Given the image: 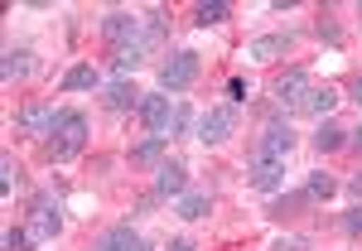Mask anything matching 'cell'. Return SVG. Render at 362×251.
Segmentation results:
<instances>
[{
  "instance_id": "16",
  "label": "cell",
  "mask_w": 362,
  "mask_h": 251,
  "mask_svg": "<svg viewBox=\"0 0 362 251\" xmlns=\"http://www.w3.org/2000/svg\"><path fill=\"white\" fill-rule=\"evenodd\" d=\"M334 107H338V92H334V87H309V92H305V102H300L295 112L319 116V121H324V116H334Z\"/></svg>"
},
{
  "instance_id": "8",
  "label": "cell",
  "mask_w": 362,
  "mask_h": 251,
  "mask_svg": "<svg viewBox=\"0 0 362 251\" xmlns=\"http://www.w3.org/2000/svg\"><path fill=\"white\" fill-rule=\"evenodd\" d=\"M155 194H160V198H184V194H189V169H184L179 155H169L165 165L155 169Z\"/></svg>"
},
{
  "instance_id": "1",
  "label": "cell",
  "mask_w": 362,
  "mask_h": 251,
  "mask_svg": "<svg viewBox=\"0 0 362 251\" xmlns=\"http://www.w3.org/2000/svg\"><path fill=\"white\" fill-rule=\"evenodd\" d=\"M87 145V116L83 112H58L54 131L44 140V160L49 165H68V160H78Z\"/></svg>"
},
{
  "instance_id": "15",
  "label": "cell",
  "mask_w": 362,
  "mask_h": 251,
  "mask_svg": "<svg viewBox=\"0 0 362 251\" xmlns=\"http://www.w3.org/2000/svg\"><path fill=\"white\" fill-rule=\"evenodd\" d=\"M102 107L107 112H140V92H136V83H112L107 92H102Z\"/></svg>"
},
{
  "instance_id": "24",
  "label": "cell",
  "mask_w": 362,
  "mask_h": 251,
  "mask_svg": "<svg viewBox=\"0 0 362 251\" xmlns=\"http://www.w3.org/2000/svg\"><path fill=\"white\" fill-rule=\"evenodd\" d=\"M309 203H314L309 194H290V198H280L276 208H271V218H285V213H300V208H309Z\"/></svg>"
},
{
  "instance_id": "29",
  "label": "cell",
  "mask_w": 362,
  "mask_h": 251,
  "mask_svg": "<svg viewBox=\"0 0 362 251\" xmlns=\"http://www.w3.org/2000/svg\"><path fill=\"white\" fill-rule=\"evenodd\" d=\"M348 145H353V150H362V121L353 126V131H348Z\"/></svg>"
},
{
  "instance_id": "25",
  "label": "cell",
  "mask_w": 362,
  "mask_h": 251,
  "mask_svg": "<svg viewBox=\"0 0 362 251\" xmlns=\"http://www.w3.org/2000/svg\"><path fill=\"white\" fill-rule=\"evenodd\" d=\"M34 247V237H29L25 227H10V232H5V251H29Z\"/></svg>"
},
{
  "instance_id": "27",
  "label": "cell",
  "mask_w": 362,
  "mask_h": 251,
  "mask_svg": "<svg viewBox=\"0 0 362 251\" xmlns=\"http://www.w3.org/2000/svg\"><path fill=\"white\" fill-rule=\"evenodd\" d=\"M227 97H232V107H237V102L247 97V83H242V78H232V83H227Z\"/></svg>"
},
{
  "instance_id": "17",
  "label": "cell",
  "mask_w": 362,
  "mask_h": 251,
  "mask_svg": "<svg viewBox=\"0 0 362 251\" xmlns=\"http://www.w3.org/2000/svg\"><path fill=\"white\" fill-rule=\"evenodd\" d=\"M174 218H184V223H203V218H213V198H208V194L174 198Z\"/></svg>"
},
{
  "instance_id": "2",
  "label": "cell",
  "mask_w": 362,
  "mask_h": 251,
  "mask_svg": "<svg viewBox=\"0 0 362 251\" xmlns=\"http://www.w3.org/2000/svg\"><path fill=\"white\" fill-rule=\"evenodd\" d=\"M140 121H145V131L150 136H165L174 140L179 131H174V116H179V102H169V92H150V97H140Z\"/></svg>"
},
{
  "instance_id": "18",
  "label": "cell",
  "mask_w": 362,
  "mask_h": 251,
  "mask_svg": "<svg viewBox=\"0 0 362 251\" xmlns=\"http://www.w3.org/2000/svg\"><path fill=\"white\" fill-rule=\"evenodd\" d=\"M140 58H145V49H112V78L116 83H131L140 68Z\"/></svg>"
},
{
  "instance_id": "14",
  "label": "cell",
  "mask_w": 362,
  "mask_h": 251,
  "mask_svg": "<svg viewBox=\"0 0 362 251\" xmlns=\"http://www.w3.org/2000/svg\"><path fill=\"white\" fill-rule=\"evenodd\" d=\"M34 63H39V58L29 54V49H5V58H0V78H5V83H25L29 73H34Z\"/></svg>"
},
{
  "instance_id": "10",
  "label": "cell",
  "mask_w": 362,
  "mask_h": 251,
  "mask_svg": "<svg viewBox=\"0 0 362 251\" xmlns=\"http://www.w3.org/2000/svg\"><path fill=\"white\" fill-rule=\"evenodd\" d=\"M92 251H150V247H145V237H140L131 223H116L92 242Z\"/></svg>"
},
{
  "instance_id": "6",
  "label": "cell",
  "mask_w": 362,
  "mask_h": 251,
  "mask_svg": "<svg viewBox=\"0 0 362 251\" xmlns=\"http://www.w3.org/2000/svg\"><path fill=\"white\" fill-rule=\"evenodd\" d=\"M232 131H237V107L227 102V107H213V112L198 121V145H227L232 140Z\"/></svg>"
},
{
  "instance_id": "7",
  "label": "cell",
  "mask_w": 362,
  "mask_h": 251,
  "mask_svg": "<svg viewBox=\"0 0 362 251\" xmlns=\"http://www.w3.org/2000/svg\"><path fill=\"white\" fill-rule=\"evenodd\" d=\"M54 121H58L54 102H29L25 112L15 116V131H20V136H29V140H49V131H54Z\"/></svg>"
},
{
  "instance_id": "32",
  "label": "cell",
  "mask_w": 362,
  "mask_h": 251,
  "mask_svg": "<svg viewBox=\"0 0 362 251\" xmlns=\"http://www.w3.org/2000/svg\"><path fill=\"white\" fill-rule=\"evenodd\" d=\"M169 251H198L194 242H169Z\"/></svg>"
},
{
  "instance_id": "9",
  "label": "cell",
  "mask_w": 362,
  "mask_h": 251,
  "mask_svg": "<svg viewBox=\"0 0 362 251\" xmlns=\"http://www.w3.org/2000/svg\"><path fill=\"white\" fill-rule=\"evenodd\" d=\"M305 92H309V73L305 68H290V73H280L276 83H271V97H276L280 107H290V112L305 102Z\"/></svg>"
},
{
  "instance_id": "22",
  "label": "cell",
  "mask_w": 362,
  "mask_h": 251,
  "mask_svg": "<svg viewBox=\"0 0 362 251\" xmlns=\"http://www.w3.org/2000/svg\"><path fill=\"white\" fill-rule=\"evenodd\" d=\"M25 184V169H20V160L15 155H0V194H15Z\"/></svg>"
},
{
  "instance_id": "4",
  "label": "cell",
  "mask_w": 362,
  "mask_h": 251,
  "mask_svg": "<svg viewBox=\"0 0 362 251\" xmlns=\"http://www.w3.org/2000/svg\"><path fill=\"white\" fill-rule=\"evenodd\" d=\"M198 83V54L194 49H179L160 63V92H184Z\"/></svg>"
},
{
  "instance_id": "28",
  "label": "cell",
  "mask_w": 362,
  "mask_h": 251,
  "mask_svg": "<svg viewBox=\"0 0 362 251\" xmlns=\"http://www.w3.org/2000/svg\"><path fill=\"white\" fill-rule=\"evenodd\" d=\"M314 34H319V39H329V44H334V39H338V29L329 25V20H319V29H314Z\"/></svg>"
},
{
  "instance_id": "21",
  "label": "cell",
  "mask_w": 362,
  "mask_h": 251,
  "mask_svg": "<svg viewBox=\"0 0 362 251\" xmlns=\"http://www.w3.org/2000/svg\"><path fill=\"white\" fill-rule=\"evenodd\" d=\"M305 194L314 198V203H329V198L338 194V179L329 174V169H314V174H309V184H305Z\"/></svg>"
},
{
  "instance_id": "23",
  "label": "cell",
  "mask_w": 362,
  "mask_h": 251,
  "mask_svg": "<svg viewBox=\"0 0 362 251\" xmlns=\"http://www.w3.org/2000/svg\"><path fill=\"white\" fill-rule=\"evenodd\" d=\"M227 15H232V10H227L223 0H208V5H198V10H194V20H198L203 29H208V25H223Z\"/></svg>"
},
{
  "instance_id": "20",
  "label": "cell",
  "mask_w": 362,
  "mask_h": 251,
  "mask_svg": "<svg viewBox=\"0 0 362 251\" xmlns=\"http://www.w3.org/2000/svg\"><path fill=\"white\" fill-rule=\"evenodd\" d=\"M97 83H102V73L92 63H78V68L63 73V92H87V87H97Z\"/></svg>"
},
{
  "instance_id": "19",
  "label": "cell",
  "mask_w": 362,
  "mask_h": 251,
  "mask_svg": "<svg viewBox=\"0 0 362 251\" xmlns=\"http://www.w3.org/2000/svg\"><path fill=\"white\" fill-rule=\"evenodd\" d=\"M309 145H314L319 155H334V150H343V145H348V136L338 131L334 121H319V131H314V140H309Z\"/></svg>"
},
{
  "instance_id": "26",
  "label": "cell",
  "mask_w": 362,
  "mask_h": 251,
  "mask_svg": "<svg viewBox=\"0 0 362 251\" xmlns=\"http://www.w3.org/2000/svg\"><path fill=\"white\" fill-rule=\"evenodd\" d=\"M343 232H348V237H362V203L343 213Z\"/></svg>"
},
{
  "instance_id": "31",
  "label": "cell",
  "mask_w": 362,
  "mask_h": 251,
  "mask_svg": "<svg viewBox=\"0 0 362 251\" xmlns=\"http://www.w3.org/2000/svg\"><path fill=\"white\" fill-rule=\"evenodd\" d=\"M348 194H358V198H362V174H353V179H348Z\"/></svg>"
},
{
  "instance_id": "11",
  "label": "cell",
  "mask_w": 362,
  "mask_h": 251,
  "mask_svg": "<svg viewBox=\"0 0 362 251\" xmlns=\"http://www.w3.org/2000/svg\"><path fill=\"white\" fill-rule=\"evenodd\" d=\"M295 49V34H261V39H251L247 44V58L251 63H276Z\"/></svg>"
},
{
  "instance_id": "12",
  "label": "cell",
  "mask_w": 362,
  "mask_h": 251,
  "mask_svg": "<svg viewBox=\"0 0 362 251\" xmlns=\"http://www.w3.org/2000/svg\"><path fill=\"white\" fill-rule=\"evenodd\" d=\"M247 179H251V189H261V194H276L280 184H285V165H276V160H251Z\"/></svg>"
},
{
  "instance_id": "5",
  "label": "cell",
  "mask_w": 362,
  "mask_h": 251,
  "mask_svg": "<svg viewBox=\"0 0 362 251\" xmlns=\"http://www.w3.org/2000/svg\"><path fill=\"white\" fill-rule=\"evenodd\" d=\"M58 227H63V208H58V198L54 194H39L34 203H29L25 232L34 237V242H49V237H58Z\"/></svg>"
},
{
  "instance_id": "13",
  "label": "cell",
  "mask_w": 362,
  "mask_h": 251,
  "mask_svg": "<svg viewBox=\"0 0 362 251\" xmlns=\"http://www.w3.org/2000/svg\"><path fill=\"white\" fill-rule=\"evenodd\" d=\"M169 160V140L165 136H150V140H140L136 150H131V165L136 169H160Z\"/></svg>"
},
{
  "instance_id": "3",
  "label": "cell",
  "mask_w": 362,
  "mask_h": 251,
  "mask_svg": "<svg viewBox=\"0 0 362 251\" xmlns=\"http://www.w3.org/2000/svg\"><path fill=\"white\" fill-rule=\"evenodd\" d=\"M290 150H295V131H290V121H271V126L256 136V145H251V160H276V165H285Z\"/></svg>"
},
{
  "instance_id": "30",
  "label": "cell",
  "mask_w": 362,
  "mask_h": 251,
  "mask_svg": "<svg viewBox=\"0 0 362 251\" xmlns=\"http://www.w3.org/2000/svg\"><path fill=\"white\" fill-rule=\"evenodd\" d=\"M348 92H353V102H358V107H362V73H358V78H353V87H348Z\"/></svg>"
}]
</instances>
